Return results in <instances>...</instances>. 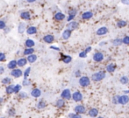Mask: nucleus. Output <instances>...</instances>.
<instances>
[{
    "instance_id": "nucleus-13",
    "label": "nucleus",
    "mask_w": 129,
    "mask_h": 118,
    "mask_svg": "<svg viewBox=\"0 0 129 118\" xmlns=\"http://www.w3.org/2000/svg\"><path fill=\"white\" fill-rule=\"evenodd\" d=\"M92 17H93V12H90V11L83 12V14H82V19H83V20H89Z\"/></svg>"
},
{
    "instance_id": "nucleus-7",
    "label": "nucleus",
    "mask_w": 129,
    "mask_h": 118,
    "mask_svg": "<svg viewBox=\"0 0 129 118\" xmlns=\"http://www.w3.org/2000/svg\"><path fill=\"white\" fill-rule=\"evenodd\" d=\"M129 102V95L128 94H122L119 95V104L126 105Z\"/></svg>"
},
{
    "instance_id": "nucleus-10",
    "label": "nucleus",
    "mask_w": 129,
    "mask_h": 118,
    "mask_svg": "<svg viewBox=\"0 0 129 118\" xmlns=\"http://www.w3.org/2000/svg\"><path fill=\"white\" fill-rule=\"evenodd\" d=\"M79 27V24H78L77 21H71V22H69L68 25H67V28L70 31H74L77 30V29Z\"/></svg>"
},
{
    "instance_id": "nucleus-55",
    "label": "nucleus",
    "mask_w": 129,
    "mask_h": 118,
    "mask_svg": "<svg viewBox=\"0 0 129 118\" xmlns=\"http://www.w3.org/2000/svg\"><path fill=\"white\" fill-rule=\"evenodd\" d=\"M97 118H105V117H103V116H98Z\"/></svg>"
},
{
    "instance_id": "nucleus-39",
    "label": "nucleus",
    "mask_w": 129,
    "mask_h": 118,
    "mask_svg": "<svg viewBox=\"0 0 129 118\" xmlns=\"http://www.w3.org/2000/svg\"><path fill=\"white\" fill-rule=\"evenodd\" d=\"M2 83L3 84H10L11 83V79L10 78H5V79L2 80Z\"/></svg>"
},
{
    "instance_id": "nucleus-31",
    "label": "nucleus",
    "mask_w": 129,
    "mask_h": 118,
    "mask_svg": "<svg viewBox=\"0 0 129 118\" xmlns=\"http://www.w3.org/2000/svg\"><path fill=\"white\" fill-rule=\"evenodd\" d=\"M6 93L11 94L12 93H14V86H12V85H10V86H8L6 88Z\"/></svg>"
},
{
    "instance_id": "nucleus-28",
    "label": "nucleus",
    "mask_w": 129,
    "mask_h": 118,
    "mask_svg": "<svg viewBox=\"0 0 129 118\" xmlns=\"http://www.w3.org/2000/svg\"><path fill=\"white\" fill-rule=\"evenodd\" d=\"M34 45H35V43L33 39H26V46L28 48H32L33 46H34Z\"/></svg>"
},
{
    "instance_id": "nucleus-40",
    "label": "nucleus",
    "mask_w": 129,
    "mask_h": 118,
    "mask_svg": "<svg viewBox=\"0 0 129 118\" xmlns=\"http://www.w3.org/2000/svg\"><path fill=\"white\" fill-rule=\"evenodd\" d=\"M21 89V86L20 85H15L14 86V93H19Z\"/></svg>"
},
{
    "instance_id": "nucleus-34",
    "label": "nucleus",
    "mask_w": 129,
    "mask_h": 118,
    "mask_svg": "<svg viewBox=\"0 0 129 118\" xmlns=\"http://www.w3.org/2000/svg\"><path fill=\"white\" fill-rule=\"evenodd\" d=\"M69 118H83V117H82V115H79V114L70 113L69 114Z\"/></svg>"
},
{
    "instance_id": "nucleus-12",
    "label": "nucleus",
    "mask_w": 129,
    "mask_h": 118,
    "mask_svg": "<svg viewBox=\"0 0 129 118\" xmlns=\"http://www.w3.org/2000/svg\"><path fill=\"white\" fill-rule=\"evenodd\" d=\"M117 68V66H116L115 63H109V64L106 65V68H105V71L108 73H114Z\"/></svg>"
},
{
    "instance_id": "nucleus-32",
    "label": "nucleus",
    "mask_w": 129,
    "mask_h": 118,
    "mask_svg": "<svg viewBox=\"0 0 129 118\" xmlns=\"http://www.w3.org/2000/svg\"><path fill=\"white\" fill-rule=\"evenodd\" d=\"M46 106H47V103L45 102L44 101H41L39 103H38V108H40V109H42V108H46Z\"/></svg>"
},
{
    "instance_id": "nucleus-56",
    "label": "nucleus",
    "mask_w": 129,
    "mask_h": 118,
    "mask_svg": "<svg viewBox=\"0 0 129 118\" xmlns=\"http://www.w3.org/2000/svg\"><path fill=\"white\" fill-rule=\"evenodd\" d=\"M2 118H4V117H2Z\"/></svg>"
},
{
    "instance_id": "nucleus-29",
    "label": "nucleus",
    "mask_w": 129,
    "mask_h": 118,
    "mask_svg": "<svg viewBox=\"0 0 129 118\" xmlns=\"http://www.w3.org/2000/svg\"><path fill=\"white\" fill-rule=\"evenodd\" d=\"M16 66H18V63L16 61H12L9 62L8 64V68H10V69H14V68H16Z\"/></svg>"
},
{
    "instance_id": "nucleus-42",
    "label": "nucleus",
    "mask_w": 129,
    "mask_h": 118,
    "mask_svg": "<svg viewBox=\"0 0 129 118\" xmlns=\"http://www.w3.org/2000/svg\"><path fill=\"white\" fill-rule=\"evenodd\" d=\"M19 97L20 98H27V94L26 93H23V92H20L19 93Z\"/></svg>"
},
{
    "instance_id": "nucleus-35",
    "label": "nucleus",
    "mask_w": 129,
    "mask_h": 118,
    "mask_svg": "<svg viewBox=\"0 0 129 118\" xmlns=\"http://www.w3.org/2000/svg\"><path fill=\"white\" fill-rule=\"evenodd\" d=\"M112 102L113 103L114 105L119 104V95H114L112 99Z\"/></svg>"
},
{
    "instance_id": "nucleus-26",
    "label": "nucleus",
    "mask_w": 129,
    "mask_h": 118,
    "mask_svg": "<svg viewBox=\"0 0 129 118\" xmlns=\"http://www.w3.org/2000/svg\"><path fill=\"white\" fill-rule=\"evenodd\" d=\"M20 17L22 18L23 19H26V20H29L30 19V13L28 12H24L20 14Z\"/></svg>"
},
{
    "instance_id": "nucleus-48",
    "label": "nucleus",
    "mask_w": 129,
    "mask_h": 118,
    "mask_svg": "<svg viewBox=\"0 0 129 118\" xmlns=\"http://www.w3.org/2000/svg\"><path fill=\"white\" fill-rule=\"evenodd\" d=\"M9 115H15V110L12 108V109H10L9 110Z\"/></svg>"
},
{
    "instance_id": "nucleus-23",
    "label": "nucleus",
    "mask_w": 129,
    "mask_h": 118,
    "mask_svg": "<svg viewBox=\"0 0 129 118\" xmlns=\"http://www.w3.org/2000/svg\"><path fill=\"white\" fill-rule=\"evenodd\" d=\"M119 81H120V83L122 85H126V84H128V82H129V78L127 76L124 75L119 79Z\"/></svg>"
},
{
    "instance_id": "nucleus-53",
    "label": "nucleus",
    "mask_w": 129,
    "mask_h": 118,
    "mask_svg": "<svg viewBox=\"0 0 129 118\" xmlns=\"http://www.w3.org/2000/svg\"><path fill=\"white\" fill-rule=\"evenodd\" d=\"M27 2H28V3H34V2H35L36 0H26Z\"/></svg>"
},
{
    "instance_id": "nucleus-46",
    "label": "nucleus",
    "mask_w": 129,
    "mask_h": 118,
    "mask_svg": "<svg viewBox=\"0 0 129 118\" xmlns=\"http://www.w3.org/2000/svg\"><path fill=\"white\" fill-rule=\"evenodd\" d=\"M91 50H92V47L91 46H87L86 48H85V52H87V53H89V52H91Z\"/></svg>"
},
{
    "instance_id": "nucleus-36",
    "label": "nucleus",
    "mask_w": 129,
    "mask_h": 118,
    "mask_svg": "<svg viewBox=\"0 0 129 118\" xmlns=\"http://www.w3.org/2000/svg\"><path fill=\"white\" fill-rule=\"evenodd\" d=\"M122 41H123V44H125V45H129V36L128 35H126V36H125L124 38L122 39Z\"/></svg>"
},
{
    "instance_id": "nucleus-1",
    "label": "nucleus",
    "mask_w": 129,
    "mask_h": 118,
    "mask_svg": "<svg viewBox=\"0 0 129 118\" xmlns=\"http://www.w3.org/2000/svg\"><path fill=\"white\" fill-rule=\"evenodd\" d=\"M105 77H106V72L105 71H99V72L92 74L91 80L95 82H99V81H103Z\"/></svg>"
},
{
    "instance_id": "nucleus-54",
    "label": "nucleus",
    "mask_w": 129,
    "mask_h": 118,
    "mask_svg": "<svg viewBox=\"0 0 129 118\" xmlns=\"http://www.w3.org/2000/svg\"><path fill=\"white\" fill-rule=\"evenodd\" d=\"M2 101H3V99H2V98H0V103H1Z\"/></svg>"
},
{
    "instance_id": "nucleus-51",
    "label": "nucleus",
    "mask_w": 129,
    "mask_h": 118,
    "mask_svg": "<svg viewBox=\"0 0 129 118\" xmlns=\"http://www.w3.org/2000/svg\"><path fill=\"white\" fill-rule=\"evenodd\" d=\"M124 94H128V95H129V90H125Z\"/></svg>"
},
{
    "instance_id": "nucleus-17",
    "label": "nucleus",
    "mask_w": 129,
    "mask_h": 118,
    "mask_svg": "<svg viewBox=\"0 0 129 118\" xmlns=\"http://www.w3.org/2000/svg\"><path fill=\"white\" fill-rule=\"evenodd\" d=\"M65 19V14H63L62 12H56L54 14V19L56 21H62Z\"/></svg>"
},
{
    "instance_id": "nucleus-30",
    "label": "nucleus",
    "mask_w": 129,
    "mask_h": 118,
    "mask_svg": "<svg viewBox=\"0 0 129 118\" xmlns=\"http://www.w3.org/2000/svg\"><path fill=\"white\" fill-rule=\"evenodd\" d=\"M18 66L19 67H24L25 65L26 64V59H19V61H17Z\"/></svg>"
},
{
    "instance_id": "nucleus-22",
    "label": "nucleus",
    "mask_w": 129,
    "mask_h": 118,
    "mask_svg": "<svg viewBox=\"0 0 129 118\" xmlns=\"http://www.w3.org/2000/svg\"><path fill=\"white\" fill-rule=\"evenodd\" d=\"M72 61V57L70 55H63L62 57V62L65 64H69Z\"/></svg>"
},
{
    "instance_id": "nucleus-37",
    "label": "nucleus",
    "mask_w": 129,
    "mask_h": 118,
    "mask_svg": "<svg viewBox=\"0 0 129 118\" xmlns=\"http://www.w3.org/2000/svg\"><path fill=\"white\" fill-rule=\"evenodd\" d=\"M87 52H85V51H83V52H79V57L80 58H82V59H84V58H86L87 57Z\"/></svg>"
},
{
    "instance_id": "nucleus-5",
    "label": "nucleus",
    "mask_w": 129,
    "mask_h": 118,
    "mask_svg": "<svg viewBox=\"0 0 129 118\" xmlns=\"http://www.w3.org/2000/svg\"><path fill=\"white\" fill-rule=\"evenodd\" d=\"M74 111L75 113L79 114V115H83V114L86 113V107L83 104H78L74 108Z\"/></svg>"
},
{
    "instance_id": "nucleus-38",
    "label": "nucleus",
    "mask_w": 129,
    "mask_h": 118,
    "mask_svg": "<svg viewBox=\"0 0 129 118\" xmlns=\"http://www.w3.org/2000/svg\"><path fill=\"white\" fill-rule=\"evenodd\" d=\"M30 71H31V68H27L26 71L24 73V76H25V79H27V77L29 76V74H30Z\"/></svg>"
},
{
    "instance_id": "nucleus-49",
    "label": "nucleus",
    "mask_w": 129,
    "mask_h": 118,
    "mask_svg": "<svg viewBox=\"0 0 129 118\" xmlns=\"http://www.w3.org/2000/svg\"><path fill=\"white\" fill-rule=\"evenodd\" d=\"M4 72H5V68H4V67H0V74H2Z\"/></svg>"
},
{
    "instance_id": "nucleus-2",
    "label": "nucleus",
    "mask_w": 129,
    "mask_h": 118,
    "mask_svg": "<svg viewBox=\"0 0 129 118\" xmlns=\"http://www.w3.org/2000/svg\"><path fill=\"white\" fill-rule=\"evenodd\" d=\"M90 82H91V81H90V77H88L86 75L81 76L79 78V81H78V83H79V85L82 88H87V87H89L90 85Z\"/></svg>"
},
{
    "instance_id": "nucleus-45",
    "label": "nucleus",
    "mask_w": 129,
    "mask_h": 118,
    "mask_svg": "<svg viewBox=\"0 0 129 118\" xmlns=\"http://www.w3.org/2000/svg\"><path fill=\"white\" fill-rule=\"evenodd\" d=\"M5 27V23L3 20H0V29H4Z\"/></svg>"
},
{
    "instance_id": "nucleus-21",
    "label": "nucleus",
    "mask_w": 129,
    "mask_h": 118,
    "mask_svg": "<svg viewBox=\"0 0 129 118\" xmlns=\"http://www.w3.org/2000/svg\"><path fill=\"white\" fill-rule=\"evenodd\" d=\"M127 25V22L126 20H123V19H120L117 22V26L119 28H124Z\"/></svg>"
},
{
    "instance_id": "nucleus-18",
    "label": "nucleus",
    "mask_w": 129,
    "mask_h": 118,
    "mask_svg": "<svg viewBox=\"0 0 129 118\" xmlns=\"http://www.w3.org/2000/svg\"><path fill=\"white\" fill-rule=\"evenodd\" d=\"M41 94V91L39 89V88H34V89H33L32 92H31V95H32L33 97H35V98L40 97Z\"/></svg>"
},
{
    "instance_id": "nucleus-27",
    "label": "nucleus",
    "mask_w": 129,
    "mask_h": 118,
    "mask_svg": "<svg viewBox=\"0 0 129 118\" xmlns=\"http://www.w3.org/2000/svg\"><path fill=\"white\" fill-rule=\"evenodd\" d=\"M26 25L25 23L19 24V33H23V32L26 31Z\"/></svg>"
},
{
    "instance_id": "nucleus-3",
    "label": "nucleus",
    "mask_w": 129,
    "mask_h": 118,
    "mask_svg": "<svg viewBox=\"0 0 129 118\" xmlns=\"http://www.w3.org/2000/svg\"><path fill=\"white\" fill-rule=\"evenodd\" d=\"M92 59L95 62H98V63H100L102 62L105 59V55H104L103 52H94L93 56H92Z\"/></svg>"
},
{
    "instance_id": "nucleus-14",
    "label": "nucleus",
    "mask_w": 129,
    "mask_h": 118,
    "mask_svg": "<svg viewBox=\"0 0 129 118\" xmlns=\"http://www.w3.org/2000/svg\"><path fill=\"white\" fill-rule=\"evenodd\" d=\"M71 34H72V31L69 30V29H66V30L63 31L62 34H61V37H62L63 39H65V40H66V39H70V36H71Z\"/></svg>"
},
{
    "instance_id": "nucleus-19",
    "label": "nucleus",
    "mask_w": 129,
    "mask_h": 118,
    "mask_svg": "<svg viewBox=\"0 0 129 118\" xmlns=\"http://www.w3.org/2000/svg\"><path fill=\"white\" fill-rule=\"evenodd\" d=\"M65 100L64 99H62V98H61V99H58L57 101H56V102H55V105H56V107L57 108H63V107L65 106Z\"/></svg>"
},
{
    "instance_id": "nucleus-50",
    "label": "nucleus",
    "mask_w": 129,
    "mask_h": 118,
    "mask_svg": "<svg viewBox=\"0 0 129 118\" xmlns=\"http://www.w3.org/2000/svg\"><path fill=\"white\" fill-rule=\"evenodd\" d=\"M50 48H51V49H54V50H56V51H60V48H59V47H56V46H51Z\"/></svg>"
},
{
    "instance_id": "nucleus-52",
    "label": "nucleus",
    "mask_w": 129,
    "mask_h": 118,
    "mask_svg": "<svg viewBox=\"0 0 129 118\" xmlns=\"http://www.w3.org/2000/svg\"><path fill=\"white\" fill-rule=\"evenodd\" d=\"M104 45H105V41H102V43H99V46H104Z\"/></svg>"
},
{
    "instance_id": "nucleus-9",
    "label": "nucleus",
    "mask_w": 129,
    "mask_h": 118,
    "mask_svg": "<svg viewBox=\"0 0 129 118\" xmlns=\"http://www.w3.org/2000/svg\"><path fill=\"white\" fill-rule=\"evenodd\" d=\"M88 115L90 117H91V118H97L98 116H99V109L98 108H90V109L88 110Z\"/></svg>"
},
{
    "instance_id": "nucleus-25",
    "label": "nucleus",
    "mask_w": 129,
    "mask_h": 118,
    "mask_svg": "<svg viewBox=\"0 0 129 118\" xmlns=\"http://www.w3.org/2000/svg\"><path fill=\"white\" fill-rule=\"evenodd\" d=\"M26 32L28 34H34L37 32V29H36V27H34V26H30L27 28Z\"/></svg>"
},
{
    "instance_id": "nucleus-24",
    "label": "nucleus",
    "mask_w": 129,
    "mask_h": 118,
    "mask_svg": "<svg viewBox=\"0 0 129 118\" xmlns=\"http://www.w3.org/2000/svg\"><path fill=\"white\" fill-rule=\"evenodd\" d=\"M36 60H37V56H36L35 54H31V55H29L28 57H27V61H29L30 63L35 62Z\"/></svg>"
},
{
    "instance_id": "nucleus-44",
    "label": "nucleus",
    "mask_w": 129,
    "mask_h": 118,
    "mask_svg": "<svg viewBox=\"0 0 129 118\" xmlns=\"http://www.w3.org/2000/svg\"><path fill=\"white\" fill-rule=\"evenodd\" d=\"M75 76L77 78H80V77H81V71H80V70H77V72L75 73Z\"/></svg>"
},
{
    "instance_id": "nucleus-11",
    "label": "nucleus",
    "mask_w": 129,
    "mask_h": 118,
    "mask_svg": "<svg viewBox=\"0 0 129 118\" xmlns=\"http://www.w3.org/2000/svg\"><path fill=\"white\" fill-rule=\"evenodd\" d=\"M107 32H108V28L106 26H102L98 29L96 33H97L98 36H104L105 34H107Z\"/></svg>"
},
{
    "instance_id": "nucleus-41",
    "label": "nucleus",
    "mask_w": 129,
    "mask_h": 118,
    "mask_svg": "<svg viewBox=\"0 0 129 118\" xmlns=\"http://www.w3.org/2000/svg\"><path fill=\"white\" fill-rule=\"evenodd\" d=\"M5 60V54L3 52H0V61H4Z\"/></svg>"
},
{
    "instance_id": "nucleus-33",
    "label": "nucleus",
    "mask_w": 129,
    "mask_h": 118,
    "mask_svg": "<svg viewBox=\"0 0 129 118\" xmlns=\"http://www.w3.org/2000/svg\"><path fill=\"white\" fill-rule=\"evenodd\" d=\"M34 49H33V48H27L24 51V54L25 55L29 56V55H31V54L34 53Z\"/></svg>"
},
{
    "instance_id": "nucleus-16",
    "label": "nucleus",
    "mask_w": 129,
    "mask_h": 118,
    "mask_svg": "<svg viewBox=\"0 0 129 118\" xmlns=\"http://www.w3.org/2000/svg\"><path fill=\"white\" fill-rule=\"evenodd\" d=\"M11 74H12L13 77L19 78V77H21V75L23 74V73L20 69H13L12 72H11Z\"/></svg>"
},
{
    "instance_id": "nucleus-6",
    "label": "nucleus",
    "mask_w": 129,
    "mask_h": 118,
    "mask_svg": "<svg viewBox=\"0 0 129 118\" xmlns=\"http://www.w3.org/2000/svg\"><path fill=\"white\" fill-rule=\"evenodd\" d=\"M61 97L64 100H70L72 99V94H71V91H70L69 88H66L64 89L61 94Z\"/></svg>"
},
{
    "instance_id": "nucleus-15",
    "label": "nucleus",
    "mask_w": 129,
    "mask_h": 118,
    "mask_svg": "<svg viewBox=\"0 0 129 118\" xmlns=\"http://www.w3.org/2000/svg\"><path fill=\"white\" fill-rule=\"evenodd\" d=\"M43 40H44L46 43H48V44H51V43L54 42V37L52 35V34H48V35H46L44 38H43Z\"/></svg>"
},
{
    "instance_id": "nucleus-8",
    "label": "nucleus",
    "mask_w": 129,
    "mask_h": 118,
    "mask_svg": "<svg viewBox=\"0 0 129 118\" xmlns=\"http://www.w3.org/2000/svg\"><path fill=\"white\" fill-rule=\"evenodd\" d=\"M77 9H71V10H70V12H69V16H68V18H67V21H68V22L73 21L74 19L76 18V16H77Z\"/></svg>"
},
{
    "instance_id": "nucleus-4",
    "label": "nucleus",
    "mask_w": 129,
    "mask_h": 118,
    "mask_svg": "<svg viewBox=\"0 0 129 118\" xmlns=\"http://www.w3.org/2000/svg\"><path fill=\"white\" fill-rule=\"evenodd\" d=\"M83 99V94L80 91H75L73 94H72V100H73L75 102H81Z\"/></svg>"
},
{
    "instance_id": "nucleus-20",
    "label": "nucleus",
    "mask_w": 129,
    "mask_h": 118,
    "mask_svg": "<svg viewBox=\"0 0 129 118\" xmlns=\"http://www.w3.org/2000/svg\"><path fill=\"white\" fill-rule=\"evenodd\" d=\"M112 44L114 46H119L123 44L122 39H119V38H117V39H114L112 41Z\"/></svg>"
},
{
    "instance_id": "nucleus-47",
    "label": "nucleus",
    "mask_w": 129,
    "mask_h": 118,
    "mask_svg": "<svg viewBox=\"0 0 129 118\" xmlns=\"http://www.w3.org/2000/svg\"><path fill=\"white\" fill-rule=\"evenodd\" d=\"M121 1V4L125 5H129V0H120Z\"/></svg>"
},
{
    "instance_id": "nucleus-43",
    "label": "nucleus",
    "mask_w": 129,
    "mask_h": 118,
    "mask_svg": "<svg viewBox=\"0 0 129 118\" xmlns=\"http://www.w3.org/2000/svg\"><path fill=\"white\" fill-rule=\"evenodd\" d=\"M23 85H24V86H28V85H30V81H28L27 79H25L24 81H23Z\"/></svg>"
}]
</instances>
